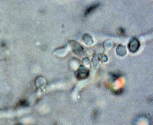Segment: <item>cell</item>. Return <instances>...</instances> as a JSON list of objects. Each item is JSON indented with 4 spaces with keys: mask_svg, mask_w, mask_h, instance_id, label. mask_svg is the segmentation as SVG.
I'll use <instances>...</instances> for the list:
<instances>
[{
    "mask_svg": "<svg viewBox=\"0 0 153 125\" xmlns=\"http://www.w3.org/2000/svg\"><path fill=\"white\" fill-rule=\"evenodd\" d=\"M99 5L98 4H95L92 5L88 8L86 10L85 15L86 16L88 15L90 13L97 9Z\"/></svg>",
    "mask_w": 153,
    "mask_h": 125,
    "instance_id": "cell-2",
    "label": "cell"
},
{
    "mask_svg": "<svg viewBox=\"0 0 153 125\" xmlns=\"http://www.w3.org/2000/svg\"><path fill=\"white\" fill-rule=\"evenodd\" d=\"M88 75L87 70L84 68H81L76 73V77L78 79H82L86 77Z\"/></svg>",
    "mask_w": 153,
    "mask_h": 125,
    "instance_id": "cell-1",
    "label": "cell"
}]
</instances>
